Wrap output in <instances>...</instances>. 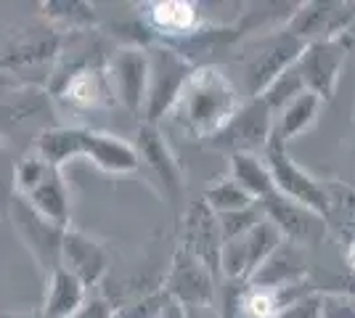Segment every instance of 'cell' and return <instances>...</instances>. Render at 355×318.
Listing matches in <instances>:
<instances>
[{
	"instance_id": "6da1fadb",
	"label": "cell",
	"mask_w": 355,
	"mask_h": 318,
	"mask_svg": "<svg viewBox=\"0 0 355 318\" xmlns=\"http://www.w3.org/2000/svg\"><path fill=\"white\" fill-rule=\"evenodd\" d=\"M239 91L228 75L218 67H196L167 117L189 138H212L239 112Z\"/></svg>"
},
{
	"instance_id": "7a4b0ae2",
	"label": "cell",
	"mask_w": 355,
	"mask_h": 318,
	"mask_svg": "<svg viewBox=\"0 0 355 318\" xmlns=\"http://www.w3.org/2000/svg\"><path fill=\"white\" fill-rule=\"evenodd\" d=\"M61 43L64 37L45 21H30L19 30H11L6 43H0V69L24 80L32 75H48L51 80Z\"/></svg>"
},
{
	"instance_id": "3957f363",
	"label": "cell",
	"mask_w": 355,
	"mask_h": 318,
	"mask_svg": "<svg viewBox=\"0 0 355 318\" xmlns=\"http://www.w3.org/2000/svg\"><path fill=\"white\" fill-rule=\"evenodd\" d=\"M148 51V91L146 104H144V114L141 122L146 125H157L159 120L170 114V109L175 104L178 93L183 88V82L189 80L196 64L189 56H183L180 51H173L167 46H154Z\"/></svg>"
},
{
	"instance_id": "277c9868",
	"label": "cell",
	"mask_w": 355,
	"mask_h": 318,
	"mask_svg": "<svg viewBox=\"0 0 355 318\" xmlns=\"http://www.w3.org/2000/svg\"><path fill=\"white\" fill-rule=\"evenodd\" d=\"M48 91L74 112H98L117 101L106 77V61H77L48 80Z\"/></svg>"
},
{
	"instance_id": "5b68a950",
	"label": "cell",
	"mask_w": 355,
	"mask_h": 318,
	"mask_svg": "<svg viewBox=\"0 0 355 318\" xmlns=\"http://www.w3.org/2000/svg\"><path fill=\"white\" fill-rule=\"evenodd\" d=\"M263 162H266L268 173H270V181H273V191L276 194H282V197L292 199L297 204H302V207H308V210L329 218L331 199L326 194V188L313 178L308 170H302L286 154V146H284L282 141H276V138L270 136L266 152H263Z\"/></svg>"
},
{
	"instance_id": "8992f818",
	"label": "cell",
	"mask_w": 355,
	"mask_h": 318,
	"mask_svg": "<svg viewBox=\"0 0 355 318\" xmlns=\"http://www.w3.org/2000/svg\"><path fill=\"white\" fill-rule=\"evenodd\" d=\"M350 46H353V37L340 35V37H331V40L308 43L302 56L297 59V72L302 77L305 91L315 93L324 104L331 101L334 93H337L342 64L347 59Z\"/></svg>"
},
{
	"instance_id": "52a82bcc",
	"label": "cell",
	"mask_w": 355,
	"mask_h": 318,
	"mask_svg": "<svg viewBox=\"0 0 355 318\" xmlns=\"http://www.w3.org/2000/svg\"><path fill=\"white\" fill-rule=\"evenodd\" d=\"M273 120L276 117L263 98H250L247 104L239 106V112L228 120L220 133L209 138V143L228 154H257L260 149L266 152L268 141L273 136Z\"/></svg>"
},
{
	"instance_id": "ba28073f",
	"label": "cell",
	"mask_w": 355,
	"mask_h": 318,
	"mask_svg": "<svg viewBox=\"0 0 355 318\" xmlns=\"http://www.w3.org/2000/svg\"><path fill=\"white\" fill-rule=\"evenodd\" d=\"M112 93L128 112L144 114L148 91V51L144 46H122L106 61Z\"/></svg>"
},
{
	"instance_id": "9c48e42d",
	"label": "cell",
	"mask_w": 355,
	"mask_h": 318,
	"mask_svg": "<svg viewBox=\"0 0 355 318\" xmlns=\"http://www.w3.org/2000/svg\"><path fill=\"white\" fill-rule=\"evenodd\" d=\"M263 218L270 220L276 231L282 233L284 242L295 244V247H315L324 242L326 236V218L318 212L308 210L302 204H297L292 199L282 197V194H270V197L257 202Z\"/></svg>"
},
{
	"instance_id": "30bf717a",
	"label": "cell",
	"mask_w": 355,
	"mask_h": 318,
	"mask_svg": "<svg viewBox=\"0 0 355 318\" xmlns=\"http://www.w3.org/2000/svg\"><path fill=\"white\" fill-rule=\"evenodd\" d=\"M355 19L353 3H331V0H315V3H300L297 11H292L284 30L295 35L297 40L318 43L347 35V27Z\"/></svg>"
},
{
	"instance_id": "8fae6325",
	"label": "cell",
	"mask_w": 355,
	"mask_h": 318,
	"mask_svg": "<svg viewBox=\"0 0 355 318\" xmlns=\"http://www.w3.org/2000/svg\"><path fill=\"white\" fill-rule=\"evenodd\" d=\"M133 146L138 154V162L148 167V173L157 178V186L164 197L173 199V202L183 197V173H180V165L175 162L164 136L159 133V127L141 122Z\"/></svg>"
},
{
	"instance_id": "7c38bea8",
	"label": "cell",
	"mask_w": 355,
	"mask_h": 318,
	"mask_svg": "<svg viewBox=\"0 0 355 318\" xmlns=\"http://www.w3.org/2000/svg\"><path fill=\"white\" fill-rule=\"evenodd\" d=\"M305 43L297 40L295 35H289L286 30L276 32L273 37H268L260 43V48L254 51L250 67H247V85H250V96H260L268 85L282 75L284 69H289L297 59L302 56Z\"/></svg>"
},
{
	"instance_id": "4fadbf2b",
	"label": "cell",
	"mask_w": 355,
	"mask_h": 318,
	"mask_svg": "<svg viewBox=\"0 0 355 318\" xmlns=\"http://www.w3.org/2000/svg\"><path fill=\"white\" fill-rule=\"evenodd\" d=\"M59 265L72 273L74 279H80L85 287H93L109 271V249L90 233L69 226L61 233Z\"/></svg>"
},
{
	"instance_id": "5bb4252c",
	"label": "cell",
	"mask_w": 355,
	"mask_h": 318,
	"mask_svg": "<svg viewBox=\"0 0 355 318\" xmlns=\"http://www.w3.org/2000/svg\"><path fill=\"white\" fill-rule=\"evenodd\" d=\"M162 292L180 308H189V305L215 308V276L183 249H178L173 258V268L164 279Z\"/></svg>"
},
{
	"instance_id": "9a60e30c",
	"label": "cell",
	"mask_w": 355,
	"mask_h": 318,
	"mask_svg": "<svg viewBox=\"0 0 355 318\" xmlns=\"http://www.w3.org/2000/svg\"><path fill=\"white\" fill-rule=\"evenodd\" d=\"M220 226L218 215L209 210L205 202H193L183 218V252H189L193 260H199L212 276L220 273Z\"/></svg>"
},
{
	"instance_id": "2e32d148",
	"label": "cell",
	"mask_w": 355,
	"mask_h": 318,
	"mask_svg": "<svg viewBox=\"0 0 355 318\" xmlns=\"http://www.w3.org/2000/svg\"><path fill=\"white\" fill-rule=\"evenodd\" d=\"M8 220L14 223L16 233L21 236V242L27 244V249L32 252V258L37 260V265L45 271V276L59 268V247H61V228L45 223L40 215L35 212L16 197L11 210H8Z\"/></svg>"
},
{
	"instance_id": "e0dca14e",
	"label": "cell",
	"mask_w": 355,
	"mask_h": 318,
	"mask_svg": "<svg viewBox=\"0 0 355 318\" xmlns=\"http://www.w3.org/2000/svg\"><path fill=\"white\" fill-rule=\"evenodd\" d=\"M16 197L21 199L35 215H40L45 223L56 228L72 226V202H69V188L61 178V170L45 167V173L27 188H21Z\"/></svg>"
},
{
	"instance_id": "ac0fdd59",
	"label": "cell",
	"mask_w": 355,
	"mask_h": 318,
	"mask_svg": "<svg viewBox=\"0 0 355 318\" xmlns=\"http://www.w3.org/2000/svg\"><path fill=\"white\" fill-rule=\"evenodd\" d=\"M144 27L164 40L162 46L175 48L199 32V8L189 0H154L144 6Z\"/></svg>"
},
{
	"instance_id": "d6986e66",
	"label": "cell",
	"mask_w": 355,
	"mask_h": 318,
	"mask_svg": "<svg viewBox=\"0 0 355 318\" xmlns=\"http://www.w3.org/2000/svg\"><path fill=\"white\" fill-rule=\"evenodd\" d=\"M90 127L83 125H45L35 138V154L51 167H61L72 159H85Z\"/></svg>"
},
{
	"instance_id": "ffe728a7",
	"label": "cell",
	"mask_w": 355,
	"mask_h": 318,
	"mask_svg": "<svg viewBox=\"0 0 355 318\" xmlns=\"http://www.w3.org/2000/svg\"><path fill=\"white\" fill-rule=\"evenodd\" d=\"M88 303V287L64 268H53L45 276V297L40 305L43 318H72Z\"/></svg>"
},
{
	"instance_id": "44dd1931",
	"label": "cell",
	"mask_w": 355,
	"mask_h": 318,
	"mask_svg": "<svg viewBox=\"0 0 355 318\" xmlns=\"http://www.w3.org/2000/svg\"><path fill=\"white\" fill-rule=\"evenodd\" d=\"M315 292L311 279L292 281L284 287H250L244 292V313L250 318H282L297 300Z\"/></svg>"
},
{
	"instance_id": "7402d4cb",
	"label": "cell",
	"mask_w": 355,
	"mask_h": 318,
	"mask_svg": "<svg viewBox=\"0 0 355 318\" xmlns=\"http://www.w3.org/2000/svg\"><path fill=\"white\" fill-rule=\"evenodd\" d=\"M85 159L109 175H128L141 167L133 143L112 133H104V130H93V127H90L88 146H85Z\"/></svg>"
},
{
	"instance_id": "603a6c76",
	"label": "cell",
	"mask_w": 355,
	"mask_h": 318,
	"mask_svg": "<svg viewBox=\"0 0 355 318\" xmlns=\"http://www.w3.org/2000/svg\"><path fill=\"white\" fill-rule=\"evenodd\" d=\"M302 279H308L305 258L300 255L295 244L284 242L257 271L252 273L250 287H284V284L302 281Z\"/></svg>"
},
{
	"instance_id": "cb8c5ba5",
	"label": "cell",
	"mask_w": 355,
	"mask_h": 318,
	"mask_svg": "<svg viewBox=\"0 0 355 318\" xmlns=\"http://www.w3.org/2000/svg\"><path fill=\"white\" fill-rule=\"evenodd\" d=\"M321 109H324V101L315 93L302 91L276 114V120H273V138L282 141L284 146H286L292 138L311 130L313 125L318 122V117H321Z\"/></svg>"
},
{
	"instance_id": "d4e9b609",
	"label": "cell",
	"mask_w": 355,
	"mask_h": 318,
	"mask_svg": "<svg viewBox=\"0 0 355 318\" xmlns=\"http://www.w3.org/2000/svg\"><path fill=\"white\" fill-rule=\"evenodd\" d=\"M40 21L64 37V32H88L96 27V8L83 0H48L40 3Z\"/></svg>"
},
{
	"instance_id": "484cf974",
	"label": "cell",
	"mask_w": 355,
	"mask_h": 318,
	"mask_svg": "<svg viewBox=\"0 0 355 318\" xmlns=\"http://www.w3.org/2000/svg\"><path fill=\"white\" fill-rule=\"evenodd\" d=\"M228 178L236 183L247 197L254 199V202H260V199L273 194L270 173H268L266 162L257 154H250V152L231 154V175Z\"/></svg>"
},
{
	"instance_id": "4316f807",
	"label": "cell",
	"mask_w": 355,
	"mask_h": 318,
	"mask_svg": "<svg viewBox=\"0 0 355 318\" xmlns=\"http://www.w3.org/2000/svg\"><path fill=\"white\" fill-rule=\"evenodd\" d=\"M284 244L282 239V233L276 231V226L270 223V220H260L257 226L252 228V231H247L244 233V249H247V273H250V279H252V273L257 271L263 263H266L279 247ZM247 279V281H250Z\"/></svg>"
},
{
	"instance_id": "83f0119b",
	"label": "cell",
	"mask_w": 355,
	"mask_h": 318,
	"mask_svg": "<svg viewBox=\"0 0 355 318\" xmlns=\"http://www.w3.org/2000/svg\"><path fill=\"white\" fill-rule=\"evenodd\" d=\"M202 202H205V204H207L215 215L247 210V207H252V204H254V199L247 197V194H244V191H241V188H239L231 178H223V181L212 183L207 191H205Z\"/></svg>"
},
{
	"instance_id": "f1b7e54d",
	"label": "cell",
	"mask_w": 355,
	"mask_h": 318,
	"mask_svg": "<svg viewBox=\"0 0 355 318\" xmlns=\"http://www.w3.org/2000/svg\"><path fill=\"white\" fill-rule=\"evenodd\" d=\"M302 91H305L302 77H300V72H297V64H292L289 69H284L282 75L276 77V80L268 85L266 91L260 93V96H254V98H263L268 109L273 112V117H276L284 106L289 104L292 98H297Z\"/></svg>"
},
{
	"instance_id": "f546056e",
	"label": "cell",
	"mask_w": 355,
	"mask_h": 318,
	"mask_svg": "<svg viewBox=\"0 0 355 318\" xmlns=\"http://www.w3.org/2000/svg\"><path fill=\"white\" fill-rule=\"evenodd\" d=\"M16 152L0 138V218H8L16 199Z\"/></svg>"
},
{
	"instance_id": "4dcf8cb0",
	"label": "cell",
	"mask_w": 355,
	"mask_h": 318,
	"mask_svg": "<svg viewBox=\"0 0 355 318\" xmlns=\"http://www.w3.org/2000/svg\"><path fill=\"white\" fill-rule=\"evenodd\" d=\"M260 220H263V210H260L257 202H254L252 207H247V210L218 215V226H220L223 242H231V239H236V236H244V233L252 231Z\"/></svg>"
},
{
	"instance_id": "1f68e13d",
	"label": "cell",
	"mask_w": 355,
	"mask_h": 318,
	"mask_svg": "<svg viewBox=\"0 0 355 318\" xmlns=\"http://www.w3.org/2000/svg\"><path fill=\"white\" fill-rule=\"evenodd\" d=\"M167 303H170V297L159 289V292L146 294V297H141V300H135V303L125 305V308H114L112 318H162Z\"/></svg>"
},
{
	"instance_id": "d6a6232c",
	"label": "cell",
	"mask_w": 355,
	"mask_h": 318,
	"mask_svg": "<svg viewBox=\"0 0 355 318\" xmlns=\"http://www.w3.org/2000/svg\"><path fill=\"white\" fill-rule=\"evenodd\" d=\"M318 318H355V294H347V292H321Z\"/></svg>"
},
{
	"instance_id": "836d02e7",
	"label": "cell",
	"mask_w": 355,
	"mask_h": 318,
	"mask_svg": "<svg viewBox=\"0 0 355 318\" xmlns=\"http://www.w3.org/2000/svg\"><path fill=\"white\" fill-rule=\"evenodd\" d=\"M112 313H114V305L106 297H90L88 303L83 305V310L72 318H112Z\"/></svg>"
},
{
	"instance_id": "e575fe53",
	"label": "cell",
	"mask_w": 355,
	"mask_h": 318,
	"mask_svg": "<svg viewBox=\"0 0 355 318\" xmlns=\"http://www.w3.org/2000/svg\"><path fill=\"white\" fill-rule=\"evenodd\" d=\"M180 316L183 318H218V310L212 305H189V308H180Z\"/></svg>"
},
{
	"instance_id": "d590c367",
	"label": "cell",
	"mask_w": 355,
	"mask_h": 318,
	"mask_svg": "<svg viewBox=\"0 0 355 318\" xmlns=\"http://www.w3.org/2000/svg\"><path fill=\"white\" fill-rule=\"evenodd\" d=\"M162 318H180V305L170 300V303H167V308H164Z\"/></svg>"
},
{
	"instance_id": "8d00e7d4",
	"label": "cell",
	"mask_w": 355,
	"mask_h": 318,
	"mask_svg": "<svg viewBox=\"0 0 355 318\" xmlns=\"http://www.w3.org/2000/svg\"><path fill=\"white\" fill-rule=\"evenodd\" d=\"M345 258H347V265H350V271L355 273V239L347 244V252H345Z\"/></svg>"
},
{
	"instance_id": "74e56055",
	"label": "cell",
	"mask_w": 355,
	"mask_h": 318,
	"mask_svg": "<svg viewBox=\"0 0 355 318\" xmlns=\"http://www.w3.org/2000/svg\"><path fill=\"white\" fill-rule=\"evenodd\" d=\"M8 318H27V316H8ZM30 318H43V316H40V313H37V316H30Z\"/></svg>"
}]
</instances>
